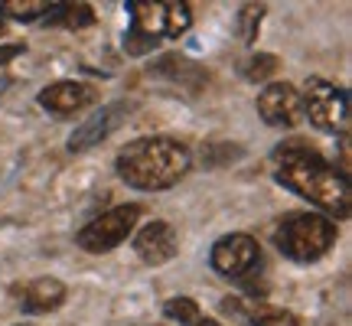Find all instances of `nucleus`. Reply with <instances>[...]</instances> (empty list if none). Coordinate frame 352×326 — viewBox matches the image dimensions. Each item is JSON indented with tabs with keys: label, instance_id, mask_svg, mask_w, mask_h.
I'll list each match as a JSON object with an SVG mask.
<instances>
[{
	"label": "nucleus",
	"instance_id": "1",
	"mask_svg": "<svg viewBox=\"0 0 352 326\" xmlns=\"http://www.w3.org/2000/svg\"><path fill=\"white\" fill-rule=\"evenodd\" d=\"M274 180L290 193L320 206L333 219H349L352 213V189L346 173H340L329 160H323L316 151L290 144L277 151V170Z\"/></svg>",
	"mask_w": 352,
	"mask_h": 326
},
{
	"label": "nucleus",
	"instance_id": "2",
	"mask_svg": "<svg viewBox=\"0 0 352 326\" xmlns=\"http://www.w3.org/2000/svg\"><path fill=\"white\" fill-rule=\"evenodd\" d=\"M189 147L173 138H140L131 140L114 157V170L134 189H170L189 173Z\"/></svg>",
	"mask_w": 352,
	"mask_h": 326
},
{
	"label": "nucleus",
	"instance_id": "3",
	"mask_svg": "<svg viewBox=\"0 0 352 326\" xmlns=\"http://www.w3.org/2000/svg\"><path fill=\"white\" fill-rule=\"evenodd\" d=\"M277 251L297 264H314L336 245V226L327 215L316 213H290L274 226Z\"/></svg>",
	"mask_w": 352,
	"mask_h": 326
},
{
	"label": "nucleus",
	"instance_id": "4",
	"mask_svg": "<svg viewBox=\"0 0 352 326\" xmlns=\"http://www.w3.org/2000/svg\"><path fill=\"white\" fill-rule=\"evenodd\" d=\"M209 261L222 277L239 281L245 287H254V274L261 271V248H258V241L252 235L232 232V235H222L212 245Z\"/></svg>",
	"mask_w": 352,
	"mask_h": 326
},
{
	"label": "nucleus",
	"instance_id": "5",
	"mask_svg": "<svg viewBox=\"0 0 352 326\" xmlns=\"http://www.w3.org/2000/svg\"><path fill=\"white\" fill-rule=\"evenodd\" d=\"M127 13H131V30L151 39L183 36L192 23V13L186 3H173V0H166V3L164 0H131Z\"/></svg>",
	"mask_w": 352,
	"mask_h": 326
},
{
	"label": "nucleus",
	"instance_id": "6",
	"mask_svg": "<svg viewBox=\"0 0 352 326\" xmlns=\"http://www.w3.org/2000/svg\"><path fill=\"white\" fill-rule=\"evenodd\" d=\"M144 215L138 202H127V206H114L108 213H101L98 219H91L82 232H78V248L91 251V254H104V251L118 248L121 241L138 228V219Z\"/></svg>",
	"mask_w": 352,
	"mask_h": 326
},
{
	"label": "nucleus",
	"instance_id": "7",
	"mask_svg": "<svg viewBox=\"0 0 352 326\" xmlns=\"http://www.w3.org/2000/svg\"><path fill=\"white\" fill-rule=\"evenodd\" d=\"M300 108L310 118V124L320 127V131H336V127H342L349 121V98H346V91L336 88L333 82H323V78H307L300 95Z\"/></svg>",
	"mask_w": 352,
	"mask_h": 326
},
{
	"label": "nucleus",
	"instance_id": "8",
	"mask_svg": "<svg viewBox=\"0 0 352 326\" xmlns=\"http://www.w3.org/2000/svg\"><path fill=\"white\" fill-rule=\"evenodd\" d=\"M258 114L264 124L271 127H297L303 121L300 108V91L290 82H271L261 88L258 95Z\"/></svg>",
	"mask_w": 352,
	"mask_h": 326
},
{
	"label": "nucleus",
	"instance_id": "9",
	"mask_svg": "<svg viewBox=\"0 0 352 326\" xmlns=\"http://www.w3.org/2000/svg\"><path fill=\"white\" fill-rule=\"evenodd\" d=\"M127 118H131V101H111V105H104L101 111H95L91 118H88L85 124H78L76 131H72V138H69V151L72 153L91 151L95 144H101V140L111 138Z\"/></svg>",
	"mask_w": 352,
	"mask_h": 326
},
{
	"label": "nucleus",
	"instance_id": "10",
	"mask_svg": "<svg viewBox=\"0 0 352 326\" xmlns=\"http://www.w3.org/2000/svg\"><path fill=\"white\" fill-rule=\"evenodd\" d=\"M95 98H98V91L88 85V82H72V78L52 82V85H46L36 95L39 105L46 111H52L56 118H69V114L85 111L88 105H95Z\"/></svg>",
	"mask_w": 352,
	"mask_h": 326
},
{
	"label": "nucleus",
	"instance_id": "11",
	"mask_svg": "<svg viewBox=\"0 0 352 326\" xmlns=\"http://www.w3.org/2000/svg\"><path fill=\"white\" fill-rule=\"evenodd\" d=\"M176 248H179V239H176V228L170 222H160L153 219L134 235V251L144 264H166L170 258H176Z\"/></svg>",
	"mask_w": 352,
	"mask_h": 326
},
{
	"label": "nucleus",
	"instance_id": "12",
	"mask_svg": "<svg viewBox=\"0 0 352 326\" xmlns=\"http://www.w3.org/2000/svg\"><path fill=\"white\" fill-rule=\"evenodd\" d=\"M16 294H20V297H16L20 310H23V314H33V316L59 310L65 303V297H69V290H65V284L59 277H36V281L23 284Z\"/></svg>",
	"mask_w": 352,
	"mask_h": 326
},
{
	"label": "nucleus",
	"instance_id": "13",
	"mask_svg": "<svg viewBox=\"0 0 352 326\" xmlns=\"http://www.w3.org/2000/svg\"><path fill=\"white\" fill-rule=\"evenodd\" d=\"M222 310L226 314H239L248 326H300V320L284 310V307H274V303H241V301H222Z\"/></svg>",
	"mask_w": 352,
	"mask_h": 326
},
{
	"label": "nucleus",
	"instance_id": "14",
	"mask_svg": "<svg viewBox=\"0 0 352 326\" xmlns=\"http://www.w3.org/2000/svg\"><path fill=\"white\" fill-rule=\"evenodd\" d=\"M46 23L69 26V30H85L95 23V7L91 3H50Z\"/></svg>",
	"mask_w": 352,
	"mask_h": 326
},
{
	"label": "nucleus",
	"instance_id": "15",
	"mask_svg": "<svg viewBox=\"0 0 352 326\" xmlns=\"http://www.w3.org/2000/svg\"><path fill=\"white\" fill-rule=\"evenodd\" d=\"M164 314L179 326H226V323H219V320L202 314L199 303L192 301V297H170V301L164 303Z\"/></svg>",
	"mask_w": 352,
	"mask_h": 326
},
{
	"label": "nucleus",
	"instance_id": "16",
	"mask_svg": "<svg viewBox=\"0 0 352 326\" xmlns=\"http://www.w3.org/2000/svg\"><path fill=\"white\" fill-rule=\"evenodd\" d=\"M46 10H50L46 0H3L0 3V13L10 20H36V17H46Z\"/></svg>",
	"mask_w": 352,
	"mask_h": 326
},
{
	"label": "nucleus",
	"instance_id": "17",
	"mask_svg": "<svg viewBox=\"0 0 352 326\" xmlns=\"http://www.w3.org/2000/svg\"><path fill=\"white\" fill-rule=\"evenodd\" d=\"M277 69V59L274 56H267V52H258L252 59H245L241 63V76L248 78V82H264V78L271 76Z\"/></svg>",
	"mask_w": 352,
	"mask_h": 326
},
{
	"label": "nucleus",
	"instance_id": "18",
	"mask_svg": "<svg viewBox=\"0 0 352 326\" xmlns=\"http://www.w3.org/2000/svg\"><path fill=\"white\" fill-rule=\"evenodd\" d=\"M160 46V39H151V36H144V33H138V30H127V36H124V50L131 52V56H144V52H151Z\"/></svg>",
	"mask_w": 352,
	"mask_h": 326
},
{
	"label": "nucleus",
	"instance_id": "19",
	"mask_svg": "<svg viewBox=\"0 0 352 326\" xmlns=\"http://www.w3.org/2000/svg\"><path fill=\"white\" fill-rule=\"evenodd\" d=\"M261 17H264V7H254V3H248V7L241 10V33H245V43H252L254 39Z\"/></svg>",
	"mask_w": 352,
	"mask_h": 326
},
{
	"label": "nucleus",
	"instance_id": "20",
	"mask_svg": "<svg viewBox=\"0 0 352 326\" xmlns=\"http://www.w3.org/2000/svg\"><path fill=\"white\" fill-rule=\"evenodd\" d=\"M20 50H23V46H7V50H0V63H3V59H10V56H16Z\"/></svg>",
	"mask_w": 352,
	"mask_h": 326
},
{
	"label": "nucleus",
	"instance_id": "21",
	"mask_svg": "<svg viewBox=\"0 0 352 326\" xmlns=\"http://www.w3.org/2000/svg\"><path fill=\"white\" fill-rule=\"evenodd\" d=\"M0 36H3V23H0Z\"/></svg>",
	"mask_w": 352,
	"mask_h": 326
}]
</instances>
